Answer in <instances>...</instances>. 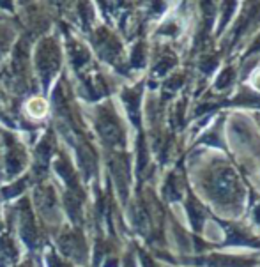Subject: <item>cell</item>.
Instances as JSON below:
<instances>
[{
	"mask_svg": "<svg viewBox=\"0 0 260 267\" xmlns=\"http://www.w3.org/2000/svg\"><path fill=\"white\" fill-rule=\"evenodd\" d=\"M236 188H237V180L234 177V174L228 170L218 174V177L212 182V190L214 195L221 200H232L234 195H236Z\"/></svg>",
	"mask_w": 260,
	"mask_h": 267,
	"instance_id": "obj_1",
	"label": "cell"
},
{
	"mask_svg": "<svg viewBox=\"0 0 260 267\" xmlns=\"http://www.w3.org/2000/svg\"><path fill=\"white\" fill-rule=\"evenodd\" d=\"M232 76V71L230 69H226L225 73L221 74L220 76V80H218V85H220V87H223V85H226V82H228V78Z\"/></svg>",
	"mask_w": 260,
	"mask_h": 267,
	"instance_id": "obj_2",
	"label": "cell"
}]
</instances>
